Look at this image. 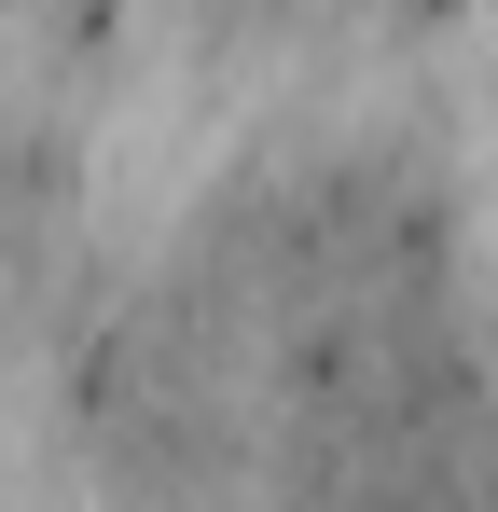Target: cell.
Listing matches in <instances>:
<instances>
[{
    "mask_svg": "<svg viewBox=\"0 0 498 512\" xmlns=\"http://www.w3.org/2000/svg\"><path fill=\"white\" fill-rule=\"evenodd\" d=\"M0 42L28 56L42 97H70V84H97L125 56V0H0Z\"/></svg>",
    "mask_w": 498,
    "mask_h": 512,
    "instance_id": "obj_1",
    "label": "cell"
},
{
    "mask_svg": "<svg viewBox=\"0 0 498 512\" xmlns=\"http://www.w3.org/2000/svg\"><path fill=\"white\" fill-rule=\"evenodd\" d=\"M180 14H194V42H208V56H263V42H277V28H305L319 0H180Z\"/></svg>",
    "mask_w": 498,
    "mask_h": 512,
    "instance_id": "obj_2",
    "label": "cell"
},
{
    "mask_svg": "<svg viewBox=\"0 0 498 512\" xmlns=\"http://www.w3.org/2000/svg\"><path fill=\"white\" fill-rule=\"evenodd\" d=\"M346 14H360V28H388V42H429V28H457L471 0H346Z\"/></svg>",
    "mask_w": 498,
    "mask_h": 512,
    "instance_id": "obj_3",
    "label": "cell"
}]
</instances>
